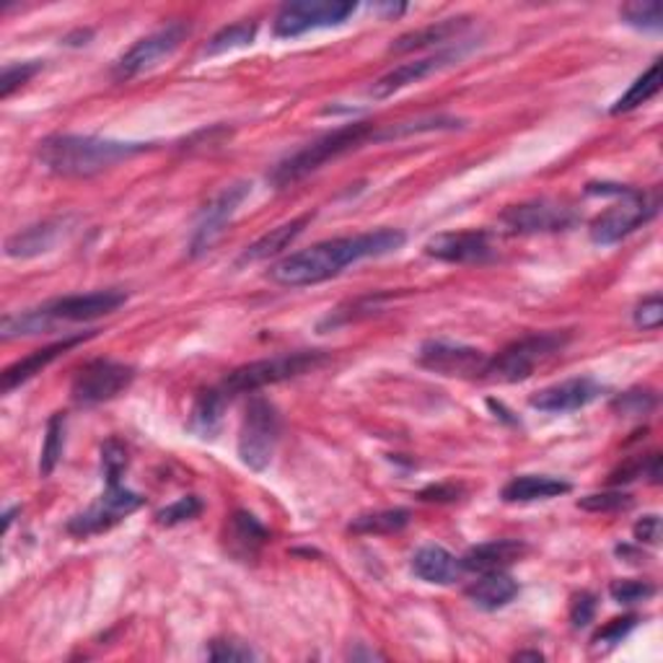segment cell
<instances>
[{
    "label": "cell",
    "mask_w": 663,
    "mask_h": 663,
    "mask_svg": "<svg viewBox=\"0 0 663 663\" xmlns=\"http://www.w3.org/2000/svg\"><path fill=\"white\" fill-rule=\"evenodd\" d=\"M207 659L211 661H255L257 653L239 640H213L207 648Z\"/></svg>",
    "instance_id": "40"
},
{
    "label": "cell",
    "mask_w": 663,
    "mask_h": 663,
    "mask_svg": "<svg viewBox=\"0 0 663 663\" xmlns=\"http://www.w3.org/2000/svg\"><path fill=\"white\" fill-rule=\"evenodd\" d=\"M228 396L221 392V386L207 389L194 400L192 415H190V428L198 434L200 438H213L218 434L221 423H223V413H226Z\"/></svg>",
    "instance_id": "28"
},
{
    "label": "cell",
    "mask_w": 663,
    "mask_h": 663,
    "mask_svg": "<svg viewBox=\"0 0 663 663\" xmlns=\"http://www.w3.org/2000/svg\"><path fill=\"white\" fill-rule=\"evenodd\" d=\"M135 369L133 366L117 363V360H93L83 366L70 386V396L78 407H93L110 402L114 396L125 392L133 384Z\"/></svg>",
    "instance_id": "12"
},
{
    "label": "cell",
    "mask_w": 663,
    "mask_h": 663,
    "mask_svg": "<svg viewBox=\"0 0 663 663\" xmlns=\"http://www.w3.org/2000/svg\"><path fill=\"white\" fill-rule=\"evenodd\" d=\"M457 495H459V490H453V487H428L420 493L423 501H453Z\"/></svg>",
    "instance_id": "45"
},
{
    "label": "cell",
    "mask_w": 663,
    "mask_h": 663,
    "mask_svg": "<svg viewBox=\"0 0 663 663\" xmlns=\"http://www.w3.org/2000/svg\"><path fill=\"white\" fill-rule=\"evenodd\" d=\"M63 451H65V415L55 413L47 420V436H45V446H42V459H40L42 477H49V474L55 472Z\"/></svg>",
    "instance_id": "32"
},
{
    "label": "cell",
    "mask_w": 663,
    "mask_h": 663,
    "mask_svg": "<svg viewBox=\"0 0 663 663\" xmlns=\"http://www.w3.org/2000/svg\"><path fill=\"white\" fill-rule=\"evenodd\" d=\"M409 524V510L405 508H389V510H377V514H363L352 518L350 531L352 535H366V537H379V535H396Z\"/></svg>",
    "instance_id": "29"
},
{
    "label": "cell",
    "mask_w": 663,
    "mask_h": 663,
    "mask_svg": "<svg viewBox=\"0 0 663 663\" xmlns=\"http://www.w3.org/2000/svg\"><path fill=\"white\" fill-rule=\"evenodd\" d=\"M249 192H251V182H244V179H239V182H231L215 194L203 211H200L190 236L192 257L207 255V251L218 244L221 236L226 234L231 218H234L236 211L244 205V200L249 198Z\"/></svg>",
    "instance_id": "11"
},
{
    "label": "cell",
    "mask_w": 663,
    "mask_h": 663,
    "mask_svg": "<svg viewBox=\"0 0 663 663\" xmlns=\"http://www.w3.org/2000/svg\"><path fill=\"white\" fill-rule=\"evenodd\" d=\"M655 594V586L648 581H615L609 586V596L617 604H638L651 599Z\"/></svg>",
    "instance_id": "37"
},
{
    "label": "cell",
    "mask_w": 663,
    "mask_h": 663,
    "mask_svg": "<svg viewBox=\"0 0 663 663\" xmlns=\"http://www.w3.org/2000/svg\"><path fill=\"white\" fill-rule=\"evenodd\" d=\"M425 255L449 265H474L487 262L495 249L490 244L487 231H451V234H438L425 244Z\"/></svg>",
    "instance_id": "16"
},
{
    "label": "cell",
    "mask_w": 663,
    "mask_h": 663,
    "mask_svg": "<svg viewBox=\"0 0 663 663\" xmlns=\"http://www.w3.org/2000/svg\"><path fill=\"white\" fill-rule=\"evenodd\" d=\"M467 596L474 607L495 611L508 607L510 602L518 596V583L506 575L503 571L495 573H482L480 581H474L470 588H467Z\"/></svg>",
    "instance_id": "26"
},
{
    "label": "cell",
    "mask_w": 663,
    "mask_h": 663,
    "mask_svg": "<svg viewBox=\"0 0 663 663\" xmlns=\"http://www.w3.org/2000/svg\"><path fill=\"white\" fill-rule=\"evenodd\" d=\"M148 146L143 143H125L112 138H97V135H74L57 133L40 143L37 158L47 171L68 179L97 177L112 169L114 164L143 154Z\"/></svg>",
    "instance_id": "2"
},
{
    "label": "cell",
    "mask_w": 663,
    "mask_h": 663,
    "mask_svg": "<svg viewBox=\"0 0 663 663\" xmlns=\"http://www.w3.org/2000/svg\"><path fill=\"white\" fill-rule=\"evenodd\" d=\"M187 37H190V24H184V21H171V24L146 34V37H141L133 47L120 55V60L114 63L112 70L114 78L117 81H130V78L156 68L164 57L175 55Z\"/></svg>",
    "instance_id": "10"
},
{
    "label": "cell",
    "mask_w": 663,
    "mask_h": 663,
    "mask_svg": "<svg viewBox=\"0 0 663 663\" xmlns=\"http://www.w3.org/2000/svg\"><path fill=\"white\" fill-rule=\"evenodd\" d=\"M40 70H42V63H40V60L5 65V68H3V76H0V97L9 99L13 91L21 89V86H26L29 81H32V78L37 76Z\"/></svg>",
    "instance_id": "35"
},
{
    "label": "cell",
    "mask_w": 663,
    "mask_h": 663,
    "mask_svg": "<svg viewBox=\"0 0 663 663\" xmlns=\"http://www.w3.org/2000/svg\"><path fill=\"white\" fill-rule=\"evenodd\" d=\"M200 510H203V501H200L198 495H184L179 497L177 503H171V506L158 510L156 521L161 526H177V524L192 521L194 516H200Z\"/></svg>",
    "instance_id": "36"
},
{
    "label": "cell",
    "mask_w": 663,
    "mask_h": 663,
    "mask_svg": "<svg viewBox=\"0 0 663 663\" xmlns=\"http://www.w3.org/2000/svg\"><path fill=\"white\" fill-rule=\"evenodd\" d=\"M524 554L526 544L518 542V539H495V542L472 547V550L461 558V568L470 573H495L514 565Z\"/></svg>",
    "instance_id": "20"
},
{
    "label": "cell",
    "mask_w": 663,
    "mask_h": 663,
    "mask_svg": "<svg viewBox=\"0 0 663 663\" xmlns=\"http://www.w3.org/2000/svg\"><path fill=\"white\" fill-rule=\"evenodd\" d=\"M369 141L377 143V125H371V122H352V125L337 127L335 133L322 135V138L308 143V146L295 150L293 156L283 158V161L272 169L270 182L276 184L278 190H283V187L314 175V171L322 169L324 164L350 154V150L360 148Z\"/></svg>",
    "instance_id": "4"
},
{
    "label": "cell",
    "mask_w": 663,
    "mask_h": 663,
    "mask_svg": "<svg viewBox=\"0 0 663 663\" xmlns=\"http://www.w3.org/2000/svg\"><path fill=\"white\" fill-rule=\"evenodd\" d=\"M659 91H661V63L655 60L651 68H648L643 76H638L636 83L617 99V104L611 106V114H625L638 110L640 104L651 102Z\"/></svg>",
    "instance_id": "30"
},
{
    "label": "cell",
    "mask_w": 663,
    "mask_h": 663,
    "mask_svg": "<svg viewBox=\"0 0 663 663\" xmlns=\"http://www.w3.org/2000/svg\"><path fill=\"white\" fill-rule=\"evenodd\" d=\"M596 617V596L588 594V591H581V594L573 596L571 602V625L575 630H583L594 622Z\"/></svg>",
    "instance_id": "41"
},
{
    "label": "cell",
    "mask_w": 663,
    "mask_h": 663,
    "mask_svg": "<svg viewBox=\"0 0 663 663\" xmlns=\"http://www.w3.org/2000/svg\"><path fill=\"white\" fill-rule=\"evenodd\" d=\"M636 625H638V617L636 615L611 619V622H607V625L602 627L599 632H596V636H594V645L602 648V645L622 643V638L630 636V632L636 630Z\"/></svg>",
    "instance_id": "39"
},
{
    "label": "cell",
    "mask_w": 663,
    "mask_h": 663,
    "mask_svg": "<svg viewBox=\"0 0 663 663\" xmlns=\"http://www.w3.org/2000/svg\"><path fill=\"white\" fill-rule=\"evenodd\" d=\"M575 221L578 213L558 200H531V203L510 205L501 213L503 228L510 234H552V231L571 228Z\"/></svg>",
    "instance_id": "14"
},
{
    "label": "cell",
    "mask_w": 663,
    "mask_h": 663,
    "mask_svg": "<svg viewBox=\"0 0 663 663\" xmlns=\"http://www.w3.org/2000/svg\"><path fill=\"white\" fill-rule=\"evenodd\" d=\"M125 301L127 293L114 291V288L112 291L65 295V299H55L40 308L3 316L0 335H3V340H13V337L37 335V332H45L57 322H91L99 319V316L114 314L120 306H125Z\"/></svg>",
    "instance_id": "3"
},
{
    "label": "cell",
    "mask_w": 663,
    "mask_h": 663,
    "mask_svg": "<svg viewBox=\"0 0 663 663\" xmlns=\"http://www.w3.org/2000/svg\"><path fill=\"white\" fill-rule=\"evenodd\" d=\"M356 11L358 5L350 0H295L278 11L272 29H276V37L293 40L314 29L340 26Z\"/></svg>",
    "instance_id": "9"
},
{
    "label": "cell",
    "mask_w": 663,
    "mask_h": 663,
    "mask_svg": "<svg viewBox=\"0 0 663 663\" xmlns=\"http://www.w3.org/2000/svg\"><path fill=\"white\" fill-rule=\"evenodd\" d=\"M324 363H327V352L322 350L283 352V356H276V358L255 360V363L231 371L228 377L221 381V392L226 394L228 400H234L236 394H255L265 386L312 373Z\"/></svg>",
    "instance_id": "5"
},
{
    "label": "cell",
    "mask_w": 663,
    "mask_h": 663,
    "mask_svg": "<svg viewBox=\"0 0 663 663\" xmlns=\"http://www.w3.org/2000/svg\"><path fill=\"white\" fill-rule=\"evenodd\" d=\"M663 322V301L659 293L648 295L643 304L636 308V324L640 329H659Z\"/></svg>",
    "instance_id": "42"
},
{
    "label": "cell",
    "mask_w": 663,
    "mask_h": 663,
    "mask_svg": "<svg viewBox=\"0 0 663 663\" xmlns=\"http://www.w3.org/2000/svg\"><path fill=\"white\" fill-rule=\"evenodd\" d=\"M632 497L625 493H594L578 501V508L591 510V514H615V510L630 508Z\"/></svg>",
    "instance_id": "38"
},
{
    "label": "cell",
    "mask_w": 663,
    "mask_h": 663,
    "mask_svg": "<svg viewBox=\"0 0 663 663\" xmlns=\"http://www.w3.org/2000/svg\"><path fill=\"white\" fill-rule=\"evenodd\" d=\"M571 482L547 477V474H521V477H514L503 487L501 497L506 503H535L571 493Z\"/></svg>",
    "instance_id": "24"
},
{
    "label": "cell",
    "mask_w": 663,
    "mask_h": 663,
    "mask_svg": "<svg viewBox=\"0 0 663 663\" xmlns=\"http://www.w3.org/2000/svg\"><path fill=\"white\" fill-rule=\"evenodd\" d=\"M599 394H602V386L596 384L594 379H586V377L568 379V381H560V384L539 389V392L529 400V405L539 409V413L562 415V413L583 409L594 400H599Z\"/></svg>",
    "instance_id": "18"
},
{
    "label": "cell",
    "mask_w": 663,
    "mask_h": 663,
    "mask_svg": "<svg viewBox=\"0 0 663 663\" xmlns=\"http://www.w3.org/2000/svg\"><path fill=\"white\" fill-rule=\"evenodd\" d=\"M312 218H314V213H304V215H299V218H293L291 223H283V226L272 228L270 234H265L262 239H257L255 244H251V247L244 249L239 262L241 265L265 262V259L280 255V251L291 247V244L299 239L301 234H304V228L308 226V223H312Z\"/></svg>",
    "instance_id": "23"
},
{
    "label": "cell",
    "mask_w": 663,
    "mask_h": 663,
    "mask_svg": "<svg viewBox=\"0 0 663 663\" xmlns=\"http://www.w3.org/2000/svg\"><path fill=\"white\" fill-rule=\"evenodd\" d=\"M405 239L407 236L400 228H379L356 236H342V239H329L314 244V247L304 251H295L291 257H283L270 270V278L285 288L316 285L340 276L348 265H356L360 259L392 255V251L405 247Z\"/></svg>",
    "instance_id": "1"
},
{
    "label": "cell",
    "mask_w": 663,
    "mask_h": 663,
    "mask_svg": "<svg viewBox=\"0 0 663 663\" xmlns=\"http://www.w3.org/2000/svg\"><path fill=\"white\" fill-rule=\"evenodd\" d=\"M226 539H228V552L234 554V558L251 560V558H257L259 550H262L265 544H268L270 535L255 516L239 510V514L231 516Z\"/></svg>",
    "instance_id": "25"
},
{
    "label": "cell",
    "mask_w": 663,
    "mask_h": 663,
    "mask_svg": "<svg viewBox=\"0 0 663 663\" xmlns=\"http://www.w3.org/2000/svg\"><path fill=\"white\" fill-rule=\"evenodd\" d=\"M280 441V415L272 402L255 396L244 413L239 430V459L249 470H268Z\"/></svg>",
    "instance_id": "8"
},
{
    "label": "cell",
    "mask_w": 663,
    "mask_h": 663,
    "mask_svg": "<svg viewBox=\"0 0 663 663\" xmlns=\"http://www.w3.org/2000/svg\"><path fill=\"white\" fill-rule=\"evenodd\" d=\"M636 539L643 544H659L661 542V518L651 514L643 516L636 524Z\"/></svg>",
    "instance_id": "44"
},
{
    "label": "cell",
    "mask_w": 663,
    "mask_h": 663,
    "mask_svg": "<svg viewBox=\"0 0 663 663\" xmlns=\"http://www.w3.org/2000/svg\"><path fill=\"white\" fill-rule=\"evenodd\" d=\"M619 19L636 29H645V32H661V26H663L661 3H655V0H643V3L622 5V9H619Z\"/></svg>",
    "instance_id": "33"
},
{
    "label": "cell",
    "mask_w": 663,
    "mask_h": 663,
    "mask_svg": "<svg viewBox=\"0 0 663 663\" xmlns=\"http://www.w3.org/2000/svg\"><path fill=\"white\" fill-rule=\"evenodd\" d=\"M143 506V497L125 485H106L104 495L99 497L93 506H89L83 514L74 516L68 521V531L76 537H91L102 535V531L112 529L114 524H120L122 518L135 514Z\"/></svg>",
    "instance_id": "13"
},
{
    "label": "cell",
    "mask_w": 663,
    "mask_h": 663,
    "mask_svg": "<svg viewBox=\"0 0 663 663\" xmlns=\"http://www.w3.org/2000/svg\"><path fill=\"white\" fill-rule=\"evenodd\" d=\"M514 659H516V661H542L544 655L539 653V651H521V653H516Z\"/></svg>",
    "instance_id": "46"
},
{
    "label": "cell",
    "mask_w": 663,
    "mask_h": 663,
    "mask_svg": "<svg viewBox=\"0 0 663 663\" xmlns=\"http://www.w3.org/2000/svg\"><path fill=\"white\" fill-rule=\"evenodd\" d=\"M568 340H571L568 332H535V335H526L521 340L510 342L508 348H503L495 358H490L482 379L501 381V384H516V381L529 379L537 371V366L558 356Z\"/></svg>",
    "instance_id": "6"
},
{
    "label": "cell",
    "mask_w": 663,
    "mask_h": 663,
    "mask_svg": "<svg viewBox=\"0 0 663 663\" xmlns=\"http://www.w3.org/2000/svg\"><path fill=\"white\" fill-rule=\"evenodd\" d=\"M467 26H470V19H467V16L436 21V24L417 29V32L402 34V37L392 45V53L405 55V53H415V49H423V47H430V45H443V42H449L451 37H459V34L464 32Z\"/></svg>",
    "instance_id": "27"
},
{
    "label": "cell",
    "mask_w": 663,
    "mask_h": 663,
    "mask_svg": "<svg viewBox=\"0 0 663 663\" xmlns=\"http://www.w3.org/2000/svg\"><path fill=\"white\" fill-rule=\"evenodd\" d=\"M86 337H91V335L65 337V340H60V342H53V345H47V348H40V350L29 352L26 358L16 360V363L9 366V369L3 371V394H11L13 389H19L21 384H26L29 379H34V377H37V373L45 371L55 358H60L70 348L81 345L86 340Z\"/></svg>",
    "instance_id": "19"
},
{
    "label": "cell",
    "mask_w": 663,
    "mask_h": 663,
    "mask_svg": "<svg viewBox=\"0 0 663 663\" xmlns=\"http://www.w3.org/2000/svg\"><path fill=\"white\" fill-rule=\"evenodd\" d=\"M127 449L120 438H110L102 446V470L106 477V485H122V474L127 472Z\"/></svg>",
    "instance_id": "34"
},
{
    "label": "cell",
    "mask_w": 663,
    "mask_h": 663,
    "mask_svg": "<svg viewBox=\"0 0 663 663\" xmlns=\"http://www.w3.org/2000/svg\"><path fill=\"white\" fill-rule=\"evenodd\" d=\"M619 203H615L609 211H604L599 218L591 223V241L594 244H617L625 236H630L632 231L645 226L648 221L659 213L661 198L659 192H638L630 187H622V192L617 194Z\"/></svg>",
    "instance_id": "7"
},
{
    "label": "cell",
    "mask_w": 663,
    "mask_h": 663,
    "mask_svg": "<svg viewBox=\"0 0 663 663\" xmlns=\"http://www.w3.org/2000/svg\"><path fill=\"white\" fill-rule=\"evenodd\" d=\"M653 405H655V400L651 392H627L615 402V407L627 417L651 413Z\"/></svg>",
    "instance_id": "43"
},
{
    "label": "cell",
    "mask_w": 663,
    "mask_h": 663,
    "mask_svg": "<svg viewBox=\"0 0 663 663\" xmlns=\"http://www.w3.org/2000/svg\"><path fill=\"white\" fill-rule=\"evenodd\" d=\"M257 37V24L255 21H239V24L223 26L218 34H213V40L207 42L205 55H223L228 49L247 47Z\"/></svg>",
    "instance_id": "31"
},
{
    "label": "cell",
    "mask_w": 663,
    "mask_h": 663,
    "mask_svg": "<svg viewBox=\"0 0 663 663\" xmlns=\"http://www.w3.org/2000/svg\"><path fill=\"white\" fill-rule=\"evenodd\" d=\"M461 57H464V49H449V53H436V55L420 57V60L396 65L394 70H389V74L381 76L379 81L371 86V97L373 99L394 97L396 91L407 89V86H413V83H420L423 78H428V76L438 74V70L449 68V65L459 63Z\"/></svg>",
    "instance_id": "17"
},
{
    "label": "cell",
    "mask_w": 663,
    "mask_h": 663,
    "mask_svg": "<svg viewBox=\"0 0 663 663\" xmlns=\"http://www.w3.org/2000/svg\"><path fill=\"white\" fill-rule=\"evenodd\" d=\"M420 366L428 371L441 373V377H459V379H474L485 373L487 369V356L477 348L470 345H457V342H443V340H430L420 348Z\"/></svg>",
    "instance_id": "15"
},
{
    "label": "cell",
    "mask_w": 663,
    "mask_h": 663,
    "mask_svg": "<svg viewBox=\"0 0 663 663\" xmlns=\"http://www.w3.org/2000/svg\"><path fill=\"white\" fill-rule=\"evenodd\" d=\"M461 571H464L461 560H457L449 550H443V547L438 544L420 547V550L413 554V573L425 583L449 586V583L459 581Z\"/></svg>",
    "instance_id": "22"
},
{
    "label": "cell",
    "mask_w": 663,
    "mask_h": 663,
    "mask_svg": "<svg viewBox=\"0 0 663 663\" xmlns=\"http://www.w3.org/2000/svg\"><path fill=\"white\" fill-rule=\"evenodd\" d=\"M65 223L68 221L57 218L19 231V234H13L11 239L5 241V255L11 259H32L40 255H47V251L55 249V244L65 236Z\"/></svg>",
    "instance_id": "21"
}]
</instances>
